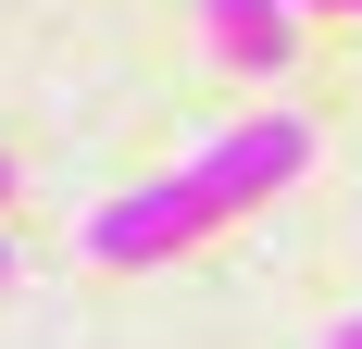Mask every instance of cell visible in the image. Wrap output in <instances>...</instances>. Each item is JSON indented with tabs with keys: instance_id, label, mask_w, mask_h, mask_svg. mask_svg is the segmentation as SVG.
<instances>
[{
	"instance_id": "6da1fadb",
	"label": "cell",
	"mask_w": 362,
	"mask_h": 349,
	"mask_svg": "<svg viewBox=\"0 0 362 349\" xmlns=\"http://www.w3.org/2000/svg\"><path fill=\"white\" fill-rule=\"evenodd\" d=\"M300 162H313V125H300V112H250V125H225L213 150H187L175 174L200 187V212H213V225H238V212H250V200H275Z\"/></svg>"
},
{
	"instance_id": "7a4b0ae2",
	"label": "cell",
	"mask_w": 362,
	"mask_h": 349,
	"mask_svg": "<svg viewBox=\"0 0 362 349\" xmlns=\"http://www.w3.org/2000/svg\"><path fill=\"white\" fill-rule=\"evenodd\" d=\"M213 237V212H200V187L187 174H150V187H125L112 212H88V262H163V249Z\"/></svg>"
},
{
	"instance_id": "3957f363",
	"label": "cell",
	"mask_w": 362,
	"mask_h": 349,
	"mask_svg": "<svg viewBox=\"0 0 362 349\" xmlns=\"http://www.w3.org/2000/svg\"><path fill=\"white\" fill-rule=\"evenodd\" d=\"M213 13V50L238 75H275V50H288V0H200Z\"/></svg>"
},
{
	"instance_id": "277c9868",
	"label": "cell",
	"mask_w": 362,
	"mask_h": 349,
	"mask_svg": "<svg viewBox=\"0 0 362 349\" xmlns=\"http://www.w3.org/2000/svg\"><path fill=\"white\" fill-rule=\"evenodd\" d=\"M325 349H362V312H350V324H337V337H325Z\"/></svg>"
},
{
	"instance_id": "5b68a950",
	"label": "cell",
	"mask_w": 362,
	"mask_h": 349,
	"mask_svg": "<svg viewBox=\"0 0 362 349\" xmlns=\"http://www.w3.org/2000/svg\"><path fill=\"white\" fill-rule=\"evenodd\" d=\"M0 200H13V162H0Z\"/></svg>"
},
{
	"instance_id": "8992f818",
	"label": "cell",
	"mask_w": 362,
	"mask_h": 349,
	"mask_svg": "<svg viewBox=\"0 0 362 349\" xmlns=\"http://www.w3.org/2000/svg\"><path fill=\"white\" fill-rule=\"evenodd\" d=\"M0 275H13V249H0Z\"/></svg>"
},
{
	"instance_id": "52a82bcc",
	"label": "cell",
	"mask_w": 362,
	"mask_h": 349,
	"mask_svg": "<svg viewBox=\"0 0 362 349\" xmlns=\"http://www.w3.org/2000/svg\"><path fill=\"white\" fill-rule=\"evenodd\" d=\"M350 13H362V0H350Z\"/></svg>"
}]
</instances>
